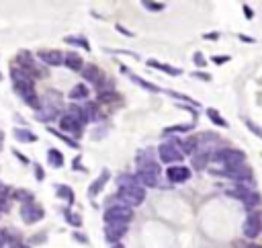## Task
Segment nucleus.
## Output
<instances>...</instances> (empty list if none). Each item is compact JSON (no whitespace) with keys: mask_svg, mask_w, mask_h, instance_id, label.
<instances>
[{"mask_svg":"<svg viewBox=\"0 0 262 248\" xmlns=\"http://www.w3.org/2000/svg\"><path fill=\"white\" fill-rule=\"evenodd\" d=\"M215 162L223 164L225 168H236V166H242L244 160H246V154L242 150H236V148H223V150H217L213 156H211Z\"/></svg>","mask_w":262,"mask_h":248,"instance_id":"obj_1","label":"nucleus"},{"mask_svg":"<svg viewBox=\"0 0 262 248\" xmlns=\"http://www.w3.org/2000/svg\"><path fill=\"white\" fill-rule=\"evenodd\" d=\"M117 199L127 205V207H136V205H142L144 199H146V189L142 184H131V187H119L117 191Z\"/></svg>","mask_w":262,"mask_h":248,"instance_id":"obj_2","label":"nucleus"},{"mask_svg":"<svg viewBox=\"0 0 262 248\" xmlns=\"http://www.w3.org/2000/svg\"><path fill=\"white\" fill-rule=\"evenodd\" d=\"M131 220H134V209L123 205V203H117V205H111L107 211H105V222L107 224H121V226H127Z\"/></svg>","mask_w":262,"mask_h":248,"instance_id":"obj_3","label":"nucleus"},{"mask_svg":"<svg viewBox=\"0 0 262 248\" xmlns=\"http://www.w3.org/2000/svg\"><path fill=\"white\" fill-rule=\"evenodd\" d=\"M142 187H160V166L156 162H146L140 166V172L136 174Z\"/></svg>","mask_w":262,"mask_h":248,"instance_id":"obj_4","label":"nucleus"},{"mask_svg":"<svg viewBox=\"0 0 262 248\" xmlns=\"http://www.w3.org/2000/svg\"><path fill=\"white\" fill-rule=\"evenodd\" d=\"M15 88H17L19 95L25 99V103H27V105L35 107V109H39V107H41V105H39V97H37L35 88H33V82H31V80H21V82H15Z\"/></svg>","mask_w":262,"mask_h":248,"instance_id":"obj_5","label":"nucleus"},{"mask_svg":"<svg viewBox=\"0 0 262 248\" xmlns=\"http://www.w3.org/2000/svg\"><path fill=\"white\" fill-rule=\"evenodd\" d=\"M158 152H160V160H162L164 164H172V162H178V160L182 158V152H180V148L176 146V142L162 144V146L158 148Z\"/></svg>","mask_w":262,"mask_h":248,"instance_id":"obj_6","label":"nucleus"},{"mask_svg":"<svg viewBox=\"0 0 262 248\" xmlns=\"http://www.w3.org/2000/svg\"><path fill=\"white\" fill-rule=\"evenodd\" d=\"M219 174V176H227V178H232L236 182H246L250 176H252V170L248 166H236V168H225V170H211V174Z\"/></svg>","mask_w":262,"mask_h":248,"instance_id":"obj_7","label":"nucleus"},{"mask_svg":"<svg viewBox=\"0 0 262 248\" xmlns=\"http://www.w3.org/2000/svg\"><path fill=\"white\" fill-rule=\"evenodd\" d=\"M21 215H23V220H25L27 224H35V222H39V220L43 218V207H41L39 203L27 201V203H23V207H21Z\"/></svg>","mask_w":262,"mask_h":248,"instance_id":"obj_8","label":"nucleus"},{"mask_svg":"<svg viewBox=\"0 0 262 248\" xmlns=\"http://www.w3.org/2000/svg\"><path fill=\"white\" fill-rule=\"evenodd\" d=\"M260 230H262V215L258 211L248 213V218L244 222V236L252 240V238H256L260 234Z\"/></svg>","mask_w":262,"mask_h":248,"instance_id":"obj_9","label":"nucleus"},{"mask_svg":"<svg viewBox=\"0 0 262 248\" xmlns=\"http://www.w3.org/2000/svg\"><path fill=\"white\" fill-rule=\"evenodd\" d=\"M82 76H84L88 82L96 84V86H103V82H105V74H103V70L98 68V66H94V64L84 66V68H82Z\"/></svg>","mask_w":262,"mask_h":248,"instance_id":"obj_10","label":"nucleus"},{"mask_svg":"<svg viewBox=\"0 0 262 248\" xmlns=\"http://www.w3.org/2000/svg\"><path fill=\"white\" fill-rule=\"evenodd\" d=\"M59 128H61L63 132H68V134H80V130L84 128V123H80L76 117H72V115L66 113V115L59 119Z\"/></svg>","mask_w":262,"mask_h":248,"instance_id":"obj_11","label":"nucleus"},{"mask_svg":"<svg viewBox=\"0 0 262 248\" xmlns=\"http://www.w3.org/2000/svg\"><path fill=\"white\" fill-rule=\"evenodd\" d=\"M166 176H168V180L170 182H184V180H188L190 178V170L186 168V166H170L168 170H166Z\"/></svg>","mask_w":262,"mask_h":248,"instance_id":"obj_12","label":"nucleus"},{"mask_svg":"<svg viewBox=\"0 0 262 248\" xmlns=\"http://www.w3.org/2000/svg\"><path fill=\"white\" fill-rule=\"evenodd\" d=\"M125 234H127V226H121V224H107V228H105L107 240H109V242H115V244H117Z\"/></svg>","mask_w":262,"mask_h":248,"instance_id":"obj_13","label":"nucleus"},{"mask_svg":"<svg viewBox=\"0 0 262 248\" xmlns=\"http://www.w3.org/2000/svg\"><path fill=\"white\" fill-rule=\"evenodd\" d=\"M39 57L45 61V64H49V66H59V64H63V53H59V51H55V49L41 51Z\"/></svg>","mask_w":262,"mask_h":248,"instance_id":"obj_14","label":"nucleus"},{"mask_svg":"<svg viewBox=\"0 0 262 248\" xmlns=\"http://www.w3.org/2000/svg\"><path fill=\"white\" fill-rule=\"evenodd\" d=\"M209 160H211L209 152H194V156H192L190 164H192V168H194V170H205V168H207V164H209Z\"/></svg>","mask_w":262,"mask_h":248,"instance_id":"obj_15","label":"nucleus"},{"mask_svg":"<svg viewBox=\"0 0 262 248\" xmlns=\"http://www.w3.org/2000/svg\"><path fill=\"white\" fill-rule=\"evenodd\" d=\"M63 64L68 66L70 70H74V72H78V70H82L84 68V64H82V57L78 55V53H66L63 55Z\"/></svg>","mask_w":262,"mask_h":248,"instance_id":"obj_16","label":"nucleus"},{"mask_svg":"<svg viewBox=\"0 0 262 248\" xmlns=\"http://www.w3.org/2000/svg\"><path fill=\"white\" fill-rule=\"evenodd\" d=\"M148 66H152V68H156V70H162V72H166V74H170V76H180V74H182L180 68H174V66H170V64H162V61H156V59H150Z\"/></svg>","mask_w":262,"mask_h":248,"instance_id":"obj_17","label":"nucleus"},{"mask_svg":"<svg viewBox=\"0 0 262 248\" xmlns=\"http://www.w3.org/2000/svg\"><path fill=\"white\" fill-rule=\"evenodd\" d=\"M109 178H111L109 170H103V172H101V176H98V178H96V180H94V182L90 184V189H88V195H90V197H94V195H96L98 191H101V189L105 187V182H107Z\"/></svg>","mask_w":262,"mask_h":248,"instance_id":"obj_18","label":"nucleus"},{"mask_svg":"<svg viewBox=\"0 0 262 248\" xmlns=\"http://www.w3.org/2000/svg\"><path fill=\"white\" fill-rule=\"evenodd\" d=\"M242 201H244V205H246L248 209H254V207H258V205L262 203V197H260V193H256V191H250V193H248V195H246Z\"/></svg>","mask_w":262,"mask_h":248,"instance_id":"obj_19","label":"nucleus"},{"mask_svg":"<svg viewBox=\"0 0 262 248\" xmlns=\"http://www.w3.org/2000/svg\"><path fill=\"white\" fill-rule=\"evenodd\" d=\"M70 99H74V101L88 99V88H86V84H76V86L70 90Z\"/></svg>","mask_w":262,"mask_h":248,"instance_id":"obj_20","label":"nucleus"},{"mask_svg":"<svg viewBox=\"0 0 262 248\" xmlns=\"http://www.w3.org/2000/svg\"><path fill=\"white\" fill-rule=\"evenodd\" d=\"M47 160H49V164H51V166H55V168H59V166L63 164V156H61V152H59V150H55V148H51V150L47 152Z\"/></svg>","mask_w":262,"mask_h":248,"instance_id":"obj_21","label":"nucleus"},{"mask_svg":"<svg viewBox=\"0 0 262 248\" xmlns=\"http://www.w3.org/2000/svg\"><path fill=\"white\" fill-rule=\"evenodd\" d=\"M131 80H134L136 84H140L142 88L150 90V92H160V90H162V88H158L156 84H152V82H148V80H144V78H140V76H131Z\"/></svg>","mask_w":262,"mask_h":248,"instance_id":"obj_22","label":"nucleus"},{"mask_svg":"<svg viewBox=\"0 0 262 248\" xmlns=\"http://www.w3.org/2000/svg\"><path fill=\"white\" fill-rule=\"evenodd\" d=\"M15 138H17L19 142H35V140H37L35 134H31V132H27V130H15Z\"/></svg>","mask_w":262,"mask_h":248,"instance_id":"obj_23","label":"nucleus"},{"mask_svg":"<svg viewBox=\"0 0 262 248\" xmlns=\"http://www.w3.org/2000/svg\"><path fill=\"white\" fill-rule=\"evenodd\" d=\"M207 115H209V119L215 123V126H219V128H227V121H225V119H223V117H221L215 109H209V111H207Z\"/></svg>","mask_w":262,"mask_h":248,"instance_id":"obj_24","label":"nucleus"},{"mask_svg":"<svg viewBox=\"0 0 262 248\" xmlns=\"http://www.w3.org/2000/svg\"><path fill=\"white\" fill-rule=\"evenodd\" d=\"M184 132H190V126H172V128H166L164 134L170 136V134H184Z\"/></svg>","mask_w":262,"mask_h":248,"instance_id":"obj_25","label":"nucleus"},{"mask_svg":"<svg viewBox=\"0 0 262 248\" xmlns=\"http://www.w3.org/2000/svg\"><path fill=\"white\" fill-rule=\"evenodd\" d=\"M57 197H63V199H68L70 203L74 201V195H72V191H70L68 187H63V184H59V187H57Z\"/></svg>","mask_w":262,"mask_h":248,"instance_id":"obj_26","label":"nucleus"},{"mask_svg":"<svg viewBox=\"0 0 262 248\" xmlns=\"http://www.w3.org/2000/svg\"><path fill=\"white\" fill-rule=\"evenodd\" d=\"M142 5H144L148 11H154V13H160V11L166 9V5H164V3H148V0H144Z\"/></svg>","mask_w":262,"mask_h":248,"instance_id":"obj_27","label":"nucleus"},{"mask_svg":"<svg viewBox=\"0 0 262 248\" xmlns=\"http://www.w3.org/2000/svg\"><path fill=\"white\" fill-rule=\"evenodd\" d=\"M98 101H103V103L115 101V90H103V92H98Z\"/></svg>","mask_w":262,"mask_h":248,"instance_id":"obj_28","label":"nucleus"},{"mask_svg":"<svg viewBox=\"0 0 262 248\" xmlns=\"http://www.w3.org/2000/svg\"><path fill=\"white\" fill-rule=\"evenodd\" d=\"M66 218H68V222L72 224V226H80L82 222H80V215H76V213H72V211H66Z\"/></svg>","mask_w":262,"mask_h":248,"instance_id":"obj_29","label":"nucleus"},{"mask_svg":"<svg viewBox=\"0 0 262 248\" xmlns=\"http://www.w3.org/2000/svg\"><path fill=\"white\" fill-rule=\"evenodd\" d=\"M66 41H68V43H74V45H82L84 49H88V47H90V45L84 41V37H68Z\"/></svg>","mask_w":262,"mask_h":248,"instance_id":"obj_30","label":"nucleus"},{"mask_svg":"<svg viewBox=\"0 0 262 248\" xmlns=\"http://www.w3.org/2000/svg\"><path fill=\"white\" fill-rule=\"evenodd\" d=\"M192 61H194V64L199 66V68H203V66H205V57H203L201 53H194V55H192Z\"/></svg>","mask_w":262,"mask_h":248,"instance_id":"obj_31","label":"nucleus"},{"mask_svg":"<svg viewBox=\"0 0 262 248\" xmlns=\"http://www.w3.org/2000/svg\"><path fill=\"white\" fill-rule=\"evenodd\" d=\"M246 126H248V128H250V130H252V132H254L256 136H260V138H262V130H260L258 126H254V123H252V121H246Z\"/></svg>","mask_w":262,"mask_h":248,"instance_id":"obj_32","label":"nucleus"},{"mask_svg":"<svg viewBox=\"0 0 262 248\" xmlns=\"http://www.w3.org/2000/svg\"><path fill=\"white\" fill-rule=\"evenodd\" d=\"M229 59V55H221V57H213V61L215 64H223V61H227Z\"/></svg>","mask_w":262,"mask_h":248,"instance_id":"obj_33","label":"nucleus"},{"mask_svg":"<svg viewBox=\"0 0 262 248\" xmlns=\"http://www.w3.org/2000/svg\"><path fill=\"white\" fill-rule=\"evenodd\" d=\"M244 15H246L248 19H252V11H250V7H248V5H244Z\"/></svg>","mask_w":262,"mask_h":248,"instance_id":"obj_34","label":"nucleus"},{"mask_svg":"<svg viewBox=\"0 0 262 248\" xmlns=\"http://www.w3.org/2000/svg\"><path fill=\"white\" fill-rule=\"evenodd\" d=\"M217 37H219V33H207V35H205V39H211V41H215Z\"/></svg>","mask_w":262,"mask_h":248,"instance_id":"obj_35","label":"nucleus"},{"mask_svg":"<svg viewBox=\"0 0 262 248\" xmlns=\"http://www.w3.org/2000/svg\"><path fill=\"white\" fill-rule=\"evenodd\" d=\"M240 39H242V41H248V43H254V41H256V39H252V37H248V35H240Z\"/></svg>","mask_w":262,"mask_h":248,"instance_id":"obj_36","label":"nucleus"},{"mask_svg":"<svg viewBox=\"0 0 262 248\" xmlns=\"http://www.w3.org/2000/svg\"><path fill=\"white\" fill-rule=\"evenodd\" d=\"M5 244V238H3V234H0V246H3Z\"/></svg>","mask_w":262,"mask_h":248,"instance_id":"obj_37","label":"nucleus"},{"mask_svg":"<svg viewBox=\"0 0 262 248\" xmlns=\"http://www.w3.org/2000/svg\"><path fill=\"white\" fill-rule=\"evenodd\" d=\"M113 248H121V246H113Z\"/></svg>","mask_w":262,"mask_h":248,"instance_id":"obj_38","label":"nucleus"}]
</instances>
